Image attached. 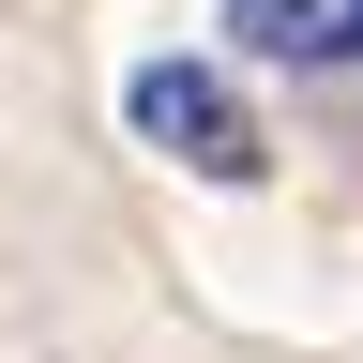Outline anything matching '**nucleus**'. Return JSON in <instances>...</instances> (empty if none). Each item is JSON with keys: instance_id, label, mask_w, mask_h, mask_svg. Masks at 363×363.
<instances>
[{"instance_id": "obj_1", "label": "nucleus", "mask_w": 363, "mask_h": 363, "mask_svg": "<svg viewBox=\"0 0 363 363\" xmlns=\"http://www.w3.org/2000/svg\"><path fill=\"white\" fill-rule=\"evenodd\" d=\"M121 121H136V152H167L182 182H227V197H242V182L272 167L257 106H242V91H227L212 61H136V76H121Z\"/></svg>"}, {"instance_id": "obj_2", "label": "nucleus", "mask_w": 363, "mask_h": 363, "mask_svg": "<svg viewBox=\"0 0 363 363\" xmlns=\"http://www.w3.org/2000/svg\"><path fill=\"white\" fill-rule=\"evenodd\" d=\"M227 30H242L257 61H348V16H333V0H227Z\"/></svg>"}]
</instances>
